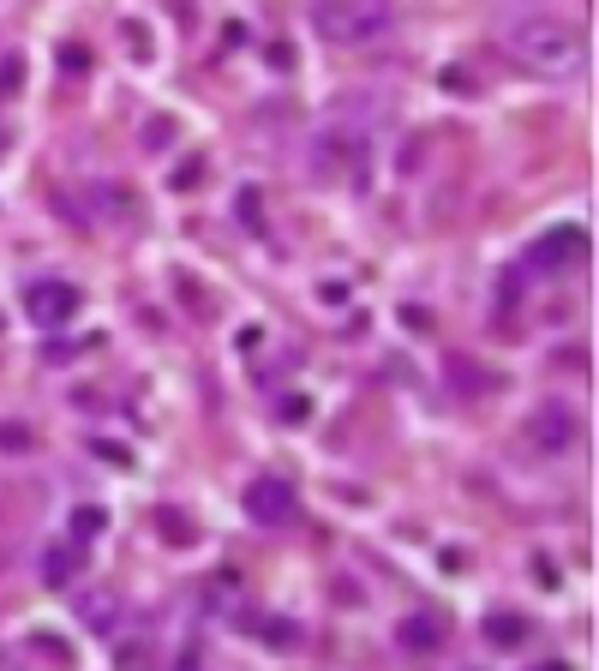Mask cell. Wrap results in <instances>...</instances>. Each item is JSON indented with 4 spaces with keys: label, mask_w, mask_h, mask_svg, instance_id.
<instances>
[{
    "label": "cell",
    "mask_w": 599,
    "mask_h": 671,
    "mask_svg": "<svg viewBox=\"0 0 599 671\" xmlns=\"http://www.w3.org/2000/svg\"><path fill=\"white\" fill-rule=\"evenodd\" d=\"M504 48H510L528 72H540V78H576V72L588 66L582 30L564 24V18H552V12H522V18H510Z\"/></svg>",
    "instance_id": "obj_1"
},
{
    "label": "cell",
    "mask_w": 599,
    "mask_h": 671,
    "mask_svg": "<svg viewBox=\"0 0 599 671\" xmlns=\"http://www.w3.org/2000/svg\"><path fill=\"white\" fill-rule=\"evenodd\" d=\"M390 0H318L312 6V30L330 48H372L390 36Z\"/></svg>",
    "instance_id": "obj_2"
},
{
    "label": "cell",
    "mask_w": 599,
    "mask_h": 671,
    "mask_svg": "<svg viewBox=\"0 0 599 671\" xmlns=\"http://www.w3.org/2000/svg\"><path fill=\"white\" fill-rule=\"evenodd\" d=\"M246 516H252V528H288L294 522V486L276 474H258L246 486Z\"/></svg>",
    "instance_id": "obj_3"
},
{
    "label": "cell",
    "mask_w": 599,
    "mask_h": 671,
    "mask_svg": "<svg viewBox=\"0 0 599 671\" xmlns=\"http://www.w3.org/2000/svg\"><path fill=\"white\" fill-rule=\"evenodd\" d=\"M582 258H588V228H576V222L546 228V234L528 246V264H534V270H570V264H582Z\"/></svg>",
    "instance_id": "obj_4"
},
{
    "label": "cell",
    "mask_w": 599,
    "mask_h": 671,
    "mask_svg": "<svg viewBox=\"0 0 599 671\" xmlns=\"http://www.w3.org/2000/svg\"><path fill=\"white\" fill-rule=\"evenodd\" d=\"M78 300H84V294H78L72 282H30V288H24V312H30L42 330L72 324V318H78Z\"/></svg>",
    "instance_id": "obj_5"
},
{
    "label": "cell",
    "mask_w": 599,
    "mask_h": 671,
    "mask_svg": "<svg viewBox=\"0 0 599 671\" xmlns=\"http://www.w3.org/2000/svg\"><path fill=\"white\" fill-rule=\"evenodd\" d=\"M528 426H534V444H540V450H570V444H576V432H582L576 408H564V402H540Z\"/></svg>",
    "instance_id": "obj_6"
},
{
    "label": "cell",
    "mask_w": 599,
    "mask_h": 671,
    "mask_svg": "<svg viewBox=\"0 0 599 671\" xmlns=\"http://www.w3.org/2000/svg\"><path fill=\"white\" fill-rule=\"evenodd\" d=\"M78 570H84V546H78V540H72V546H48V558H42V582H48V588H72Z\"/></svg>",
    "instance_id": "obj_7"
},
{
    "label": "cell",
    "mask_w": 599,
    "mask_h": 671,
    "mask_svg": "<svg viewBox=\"0 0 599 671\" xmlns=\"http://www.w3.org/2000/svg\"><path fill=\"white\" fill-rule=\"evenodd\" d=\"M78 618H84L96 636H108L114 618H120V600H114V594H84V600H78Z\"/></svg>",
    "instance_id": "obj_8"
},
{
    "label": "cell",
    "mask_w": 599,
    "mask_h": 671,
    "mask_svg": "<svg viewBox=\"0 0 599 671\" xmlns=\"http://www.w3.org/2000/svg\"><path fill=\"white\" fill-rule=\"evenodd\" d=\"M486 642H492V648H522V642H528V618H516V612L486 618Z\"/></svg>",
    "instance_id": "obj_9"
},
{
    "label": "cell",
    "mask_w": 599,
    "mask_h": 671,
    "mask_svg": "<svg viewBox=\"0 0 599 671\" xmlns=\"http://www.w3.org/2000/svg\"><path fill=\"white\" fill-rule=\"evenodd\" d=\"M396 642H402L408 654H426V648H438V642H444V630H438L432 618H408V624H396Z\"/></svg>",
    "instance_id": "obj_10"
},
{
    "label": "cell",
    "mask_w": 599,
    "mask_h": 671,
    "mask_svg": "<svg viewBox=\"0 0 599 671\" xmlns=\"http://www.w3.org/2000/svg\"><path fill=\"white\" fill-rule=\"evenodd\" d=\"M444 366H450V378H462V390H468V396H480V390H498V384H504L498 372H480V366H474V360H462V354H450Z\"/></svg>",
    "instance_id": "obj_11"
},
{
    "label": "cell",
    "mask_w": 599,
    "mask_h": 671,
    "mask_svg": "<svg viewBox=\"0 0 599 671\" xmlns=\"http://www.w3.org/2000/svg\"><path fill=\"white\" fill-rule=\"evenodd\" d=\"M102 528H108V510H96V504H78V510H72V540H78V546H90Z\"/></svg>",
    "instance_id": "obj_12"
},
{
    "label": "cell",
    "mask_w": 599,
    "mask_h": 671,
    "mask_svg": "<svg viewBox=\"0 0 599 671\" xmlns=\"http://www.w3.org/2000/svg\"><path fill=\"white\" fill-rule=\"evenodd\" d=\"M156 522H162L168 546H192V528H186V516H180V510H156Z\"/></svg>",
    "instance_id": "obj_13"
},
{
    "label": "cell",
    "mask_w": 599,
    "mask_h": 671,
    "mask_svg": "<svg viewBox=\"0 0 599 671\" xmlns=\"http://www.w3.org/2000/svg\"><path fill=\"white\" fill-rule=\"evenodd\" d=\"M198 180H204V156H186V162L174 168V180H168V186H174V192H186V186H198Z\"/></svg>",
    "instance_id": "obj_14"
},
{
    "label": "cell",
    "mask_w": 599,
    "mask_h": 671,
    "mask_svg": "<svg viewBox=\"0 0 599 671\" xmlns=\"http://www.w3.org/2000/svg\"><path fill=\"white\" fill-rule=\"evenodd\" d=\"M120 671H150V648L144 642H126L120 648Z\"/></svg>",
    "instance_id": "obj_15"
},
{
    "label": "cell",
    "mask_w": 599,
    "mask_h": 671,
    "mask_svg": "<svg viewBox=\"0 0 599 671\" xmlns=\"http://www.w3.org/2000/svg\"><path fill=\"white\" fill-rule=\"evenodd\" d=\"M30 444H36V438H30V432H24V426H12V420H6V426H0V450H18V456H24V450H30Z\"/></svg>",
    "instance_id": "obj_16"
},
{
    "label": "cell",
    "mask_w": 599,
    "mask_h": 671,
    "mask_svg": "<svg viewBox=\"0 0 599 671\" xmlns=\"http://www.w3.org/2000/svg\"><path fill=\"white\" fill-rule=\"evenodd\" d=\"M240 222H246V228H264V210H258V192H252V186L240 192Z\"/></svg>",
    "instance_id": "obj_17"
},
{
    "label": "cell",
    "mask_w": 599,
    "mask_h": 671,
    "mask_svg": "<svg viewBox=\"0 0 599 671\" xmlns=\"http://www.w3.org/2000/svg\"><path fill=\"white\" fill-rule=\"evenodd\" d=\"M60 66H66V72H84V66H90V54H84L78 42H66V48H60Z\"/></svg>",
    "instance_id": "obj_18"
},
{
    "label": "cell",
    "mask_w": 599,
    "mask_h": 671,
    "mask_svg": "<svg viewBox=\"0 0 599 671\" xmlns=\"http://www.w3.org/2000/svg\"><path fill=\"white\" fill-rule=\"evenodd\" d=\"M306 414H312V402H306V396H288V402H282V420H306Z\"/></svg>",
    "instance_id": "obj_19"
},
{
    "label": "cell",
    "mask_w": 599,
    "mask_h": 671,
    "mask_svg": "<svg viewBox=\"0 0 599 671\" xmlns=\"http://www.w3.org/2000/svg\"><path fill=\"white\" fill-rule=\"evenodd\" d=\"M540 671H570V666H564V660H552V666H540Z\"/></svg>",
    "instance_id": "obj_20"
}]
</instances>
